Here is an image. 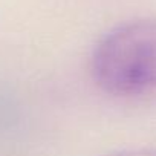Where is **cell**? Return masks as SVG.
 I'll return each instance as SVG.
<instances>
[{
  "mask_svg": "<svg viewBox=\"0 0 156 156\" xmlns=\"http://www.w3.org/2000/svg\"><path fill=\"white\" fill-rule=\"evenodd\" d=\"M95 83L113 97L156 90V19H138L109 31L92 54Z\"/></svg>",
  "mask_w": 156,
  "mask_h": 156,
  "instance_id": "1",
  "label": "cell"
},
{
  "mask_svg": "<svg viewBox=\"0 0 156 156\" xmlns=\"http://www.w3.org/2000/svg\"><path fill=\"white\" fill-rule=\"evenodd\" d=\"M106 156H156V147H138L112 151Z\"/></svg>",
  "mask_w": 156,
  "mask_h": 156,
  "instance_id": "2",
  "label": "cell"
}]
</instances>
